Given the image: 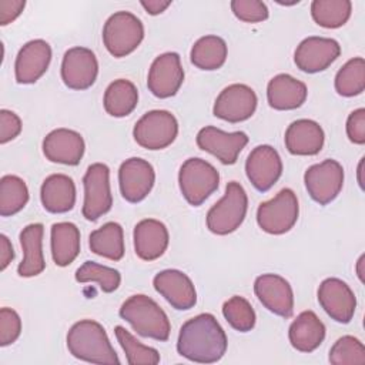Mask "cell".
I'll use <instances>...</instances> for the list:
<instances>
[{"label": "cell", "mask_w": 365, "mask_h": 365, "mask_svg": "<svg viewBox=\"0 0 365 365\" xmlns=\"http://www.w3.org/2000/svg\"><path fill=\"white\" fill-rule=\"evenodd\" d=\"M254 292L259 302L275 315L289 318L294 312V292L289 282L277 274L255 278Z\"/></svg>", "instance_id": "19"}, {"label": "cell", "mask_w": 365, "mask_h": 365, "mask_svg": "<svg viewBox=\"0 0 365 365\" xmlns=\"http://www.w3.org/2000/svg\"><path fill=\"white\" fill-rule=\"evenodd\" d=\"M21 131L20 117L10 110H0V143L6 144L14 140Z\"/></svg>", "instance_id": "42"}, {"label": "cell", "mask_w": 365, "mask_h": 365, "mask_svg": "<svg viewBox=\"0 0 365 365\" xmlns=\"http://www.w3.org/2000/svg\"><path fill=\"white\" fill-rule=\"evenodd\" d=\"M168 241V230L158 220L145 218L134 227V251L144 261L160 258L165 252Z\"/></svg>", "instance_id": "23"}, {"label": "cell", "mask_w": 365, "mask_h": 365, "mask_svg": "<svg viewBox=\"0 0 365 365\" xmlns=\"http://www.w3.org/2000/svg\"><path fill=\"white\" fill-rule=\"evenodd\" d=\"M288 338L297 351L312 352L325 338V325L314 311H302L291 322Z\"/></svg>", "instance_id": "28"}, {"label": "cell", "mask_w": 365, "mask_h": 365, "mask_svg": "<svg viewBox=\"0 0 365 365\" xmlns=\"http://www.w3.org/2000/svg\"><path fill=\"white\" fill-rule=\"evenodd\" d=\"M114 334L125 352V358L130 365H155L160 362L158 351L155 348L143 345L124 327L117 325L114 328Z\"/></svg>", "instance_id": "36"}, {"label": "cell", "mask_w": 365, "mask_h": 365, "mask_svg": "<svg viewBox=\"0 0 365 365\" xmlns=\"http://www.w3.org/2000/svg\"><path fill=\"white\" fill-rule=\"evenodd\" d=\"M231 10L237 19L245 23H259L268 19L267 4L258 0H232Z\"/></svg>", "instance_id": "40"}, {"label": "cell", "mask_w": 365, "mask_h": 365, "mask_svg": "<svg viewBox=\"0 0 365 365\" xmlns=\"http://www.w3.org/2000/svg\"><path fill=\"white\" fill-rule=\"evenodd\" d=\"M13 258L14 251L10 240L4 234H0V269H6L7 265L13 261Z\"/></svg>", "instance_id": "45"}, {"label": "cell", "mask_w": 365, "mask_h": 365, "mask_svg": "<svg viewBox=\"0 0 365 365\" xmlns=\"http://www.w3.org/2000/svg\"><path fill=\"white\" fill-rule=\"evenodd\" d=\"M98 74L96 54L87 47H71L61 61V80L71 90L90 88Z\"/></svg>", "instance_id": "11"}, {"label": "cell", "mask_w": 365, "mask_h": 365, "mask_svg": "<svg viewBox=\"0 0 365 365\" xmlns=\"http://www.w3.org/2000/svg\"><path fill=\"white\" fill-rule=\"evenodd\" d=\"M21 319L19 314L11 308L0 309V345L7 346L20 336Z\"/></svg>", "instance_id": "41"}, {"label": "cell", "mask_w": 365, "mask_h": 365, "mask_svg": "<svg viewBox=\"0 0 365 365\" xmlns=\"http://www.w3.org/2000/svg\"><path fill=\"white\" fill-rule=\"evenodd\" d=\"M285 147L294 155H315L324 147L322 127L308 118L292 121L285 131Z\"/></svg>", "instance_id": "24"}, {"label": "cell", "mask_w": 365, "mask_h": 365, "mask_svg": "<svg viewBox=\"0 0 365 365\" xmlns=\"http://www.w3.org/2000/svg\"><path fill=\"white\" fill-rule=\"evenodd\" d=\"M40 198L46 211L53 214L68 212L76 204L74 181L66 174H51L41 184Z\"/></svg>", "instance_id": "26"}, {"label": "cell", "mask_w": 365, "mask_h": 365, "mask_svg": "<svg viewBox=\"0 0 365 365\" xmlns=\"http://www.w3.org/2000/svg\"><path fill=\"white\" fill-rule=\"evenodd\" d=\"M155 173L153 165L143 158L131 157L118 170V185L121 195L128 202L143 201L153 190Z\"/></svg>", "instance_id": "16"}, {"label": "cell", "mask_w": 365, "mask_h": 365, "mask_svg": "<svg viewBox=\"0 0 365 365\" xmlns=\"http://www.w3.org/2000/svg\"><path fill=\"white\" fill-rule=\"evenodd\" d=\"M227 335L212 314L204 312L185 321L180 328L177 352L188 361L214 364L227 351Z\"/></svg>", "instance_id": "1"}, {"label": "cell", "mask_w": 365, "mask_h": 365, "mask_svg": "<svg viewBox=\"0 0 365 365\" xmlns=\"http://www.w3.org/2000/svg\"><path fill=\"white\" fill-rule=\"evenodd\" d=\"M339 54L341 46L336 40L311 36L298 44L294 53V61L301 71L314 74L327 70Z\"/></svg>", "instance_id": "12"}, {"label": "cell", "mask_w": 365, "mask_h": 365, "mask_svg": "<svg viewBox=\"0 0 365 365\" xmlns=\"http://www.w3.org/2000/svg\"><path fill=\"white\" fill-rule=\"evenodd\" d=\"M178 134V121L167 110H151L134 125L135 143L147 150H163L174 143Z\"/></svg>", "instance_id": "8"}, {"label": "cell", "mask_w": 365, "mask_h": 365, "mask_svg": "<svg viewBox=\"0 0 365 365\" xmlns=\"http://www.w3.org/2000/svg\"><path fill=\"white\" fill-rule=\"evenodd\" d=\"M118 314L141 336L155 341H167L170 338L171 324L167 314L147 295H131L123 302Z\"/></svg>", "instance_id": "3"}, {"label": "cell", "mask_w": 365, "mask_h": 365, "mask_svg": "<svg viewBox=\"0 0 365 365\" xmlns=\"http://www.w3.org/2000/svg\"><path fill=\"white\" fill-rule=\"evenodd\" d=\"M352 3L349 0H314L311 16L314 21L325 29H338L351 17Z\"/></svg>", "instance_id": "33"}, {"label": "cell", "mask_w": 365, "mask_h": 365, "mask_svg": "<svg viewBox=\"0 0 365 365\" xmlns=\"http://www.w3.org/2000/svg\"><path fill=\"white\" fill-rule=\"evenodd\" d=\"M138 103V91L134 83L125 78L114 80L104 93L103 104L107 114L113 117H125L133 113Z\"/></svg>", "instance_id": "31"}, {"label": "cell", "mask_w": 365, "mask_h": 365, "mask_svg": "<svg viewBox=\"0 0 365 365\" xmlns=\"http://www.w3.org/2000/svg\"><path fill=\"white\" fill-rule=\"evenodd\" d=\"M140 3L144 7V10L151 16L163 13L171 4L170 0H141Z\"/></svg>", "instance_id": "46"}, {"label": "cell", "mask_w": 365, "mask_h": 365, "mask_svg": "<svg viewBox=\"0 0 365 365\" xmlns=\"http://www.w3.org/2000/svg\"><path fill=\"white\" fill-rule=\"evenodd\" d=\"M307 96L305 83L285 73L272 77L267 86V100L274 110H295L305 103Z\"/></svg>", "instance_id": "25"}, {"label": "cell", "mask_w": 365, "mask_h": 365, "mask_svg": "<svg viewBox=\"0 0 365 365\" xmlns=\"http://www.w3.org/2000/svg\"><path fill=\"white\" fill-rule=\"evenodd\" d=\"M178 184L187 202L198 207L218 190L220 174L208 161L192 157L182 163L178 173Z\"/></svg>", "instance_id": "6"}, {"label": "cell", "mask_w": 365, "mask_h": 365, "mask_svg": "<svg viewBox=\"0 0 365 365\" xmlns=\"http://www.w3.org/2000/svg\"><path fill=\"white\" fill-rule=\"evenodd\" d=\"M153 285L155 291L175 309L185 311L197 304L194 284L182 271L164 269L154 277Z\"/></svg>", "instance_id": "20"}, {"label": "cell", "mask_w": 365, "mask_h": 365, "mask_svg": "<svg viewBox=\"0 0 365 365\" xmlns=\"http://www.w3.org/2000/svg\"><path fill=\"white\" fill-rule=\"evenodd\" d=\"M184 81L181 58L177 53H164L151 63L147 87L158 98H168L177 94Z\"/></svg>", "instance_id": "14"}, {"label": "cell", "mask_w": 365, "mask_h": 365, "mask_svg": "<svg viewBox=\"0 0 365 365\" xmlns=\"http://www.w3.org/2000/svg\"><path fill=\"white\" fill-rule=\"evenodd\" d=\"M26 6L24 0H0V24L6 26L14 21Z\"/></svg>", "instance_id": "44"}, {"label": "cell", "mask_w": 365, "mask_h": 365, "mask_svg": "<svg viewBox=\"0 0 365 365\" xmlns=\"http://www.w3.org/2000/svg\"><path fill=\"white\" fill-rule=\"evenodd\" d=\"M195 141L198 148L212 154L222 164L231 165L237 163L240 153L247 145L248 135L244 131L227 133L214 125H207L198 131Z\"/></svg>", "instance_id": "15"}, {"label": "cell", "mask_w": 365, "mask_h": 365, "mask_svg": "<svg viewBox=\"0 0 365 365\" xmlns=\"http://www.w3.org/2000/svg\"><path fill=\"white\" fill-rule=\"evenodd\" d=\"M83 217L88 221H97L101 215L107 214L113 205L108 167L103 163L91 164L83 177Z\"/></svg>", "instance_id": "9"}, {"label": "cell", "mask_w": 365, "mask_h": 365, "mask_svg": "<svg viewBox=\"0 0 365 365\" xmlns=\"http://www.w3.org/2000/svg\"><path fill=\"white\" fill-rule=\"evenodd\" d=\"M51 257L56 265H70L80 252V230L73 222H56L51 225Z\"/></svg>", "instance_id": "29"}, {"label": "cell", "mask_w": 365, "mask_h": 365, "mask_svg": "<svg viewBox=\"0 0 365 365\" xmlns=\"http://www.w3.org/2000/svg\"><path fill=\"white\" fill-rule=\"evenodd\" d=\"M222 315L227 322L240 332H248L255 327V311L244 297L234 295L225 301Z\"/></svg>", "instance_id": "38"}, {"label": "cell", "mask_w": 365, "mask_h": 365, "mask_svg": "<svg viewBox=\"0 0 365 365\" xmlns=\"http://www.w3.org/2000/svg\"><path fill=\"white\" fill-rule=\"evenodd\" d=\"M76 281L86 284V282H97L98 288L103 292H114L121 282V275L117 269L97 264L94 261H86L76 271Z\"/></svg>", "instance_id": "37"}, {"label": "cell", "mask_w": 365, "mask_h": 365, "mask_svg": "<svg viewBox=\"0 0 365 365\" xmlns=\"http://www.w3.org/2000/svg\"><path fill=\"white\" fill-rule=\"evenodd\" d=\"M44 227L40 222L26 225L20 232V245L23 248V259L17 267L20 277L29 278L41 274L46 268L43 255Z\"/></svg>", "instance_id": "27"}, {"label": "cell", "mask_w": 365, "mask_h": 365, "mask_svg": "<svg viewBox=\"0 0 365 365\" xmlns=\"http://www.w3.org/2000/svg\"><path fill=\"white\" fill-rule=\"evenodd\" d=\"M68 352L81 361L91 364H120L106 329L93 319L76 322L67 334Z\"/></svg>", "instance_id": "2"}, {"label": "cell", "mask_w": 365, "mask_h": 365, "mask_svg": "<svg viewBox=\"0 0 365 365\" xmlns=\"http://www.w3.org/2000/svg\"><path fill=\"white\" fill-rule=\"evenodd\" d=\"M329 362L332 365H362L365 364V346L358 338L344 335L329 349Z\"/></svg>", "instance_id": "39"}, {"label": "cell", "mask_w": 365, "mask_h": 365, "mask_svg": "<svg viewBox=\"0 0 365 365\" xmlns=\"http://www.w3.org/2000/svg\"><path fill=\"white\" fill-rule=\"evenodd\" d=\"M245 173L255 190L268 191L282 174V161L278 151L267 144L257 145L247 157Z\"/></svg>", "instance_id": "18"}, {"label": "cell", "mask_w": 365, "mask_h": 365, "mask_svg": "<svg viewBox=\"0 0 365 365\" xmlns=\"http://www.w3.org/2000/svg\"><path fill=\"white\" fill-rule=\"evenodd\" d=\"M298 214L299 205L295 192L291 188H282L274 198L259 204L257 222L262 231L281 235L295 225Z\"/></svg>", "instance_id": "7"}, {"label": "cell", "mask_w": 365, "mask_h": 365, "mask_svg": "<svg viewBox=\"0 0 365 365\" xmlns=\"http://www.w3.org/2000/svg\"><path fill=\"white\" fill-rule=\"evenodd\" d=\"M362 264H364V255H361V258L358 259V265H356V271L359 275V279L364 281V274H362Z\"/></svg>", "instance_id": "47"}, {"label": "cell", "mask_w": 365, "mask_h": 365, "mask_svg": "<svg viewBox=\"0 0 365 365\" xmlns=\"http://www.w3.org/2000/svg\"><path fill=\"white\" fill-rule=\"evenodd\" d=\"M51 47L46 40L36 38L26 43L16 57L14 76L19 84L36 83L48 68Z\"/></svg>", "instance_id": "21"}, {"label": "cell", "mask_w": 365, "mask_h": 365, "mask_svg": "<svg viewBox=\"0 0 365 365\" xmlns=\"http://www.w3.org/2000/svg\"><path fill=\"white\" fill-rule=\"evenodd\" d=\"M362 164H364V158H361V163L358 165V182L362 187V180H361V174H362Z\"/></svg>", "instance_id": "48"}, {"label": "cell", "mask_w": 365, "mask_h": 365, "mask_svg": "<svg viewBox=\"0 0 365 365\" xmlns=\"http://www.w3.org/2000/svg\"><path fill=\"white\" fill-rule=\"evenodd\" d=\"M29 201V190L17 175H3L0 180V215L10 217L21 211Z\"/></svg>", "instance_id": "34"}, {"label": "cell", "mask_w": 365, "mask_h": 365, "mask_svg": "<svg viewBox=\"0 0 365 365\" xmlns=\"http://www.w3.org/2000/svg\"><path fill=\"white\" fill-rule=\"evenodd\" d=\"M86 144L80 133L68 128H56L43 140V153L51 163L77 165L84 155Z\"/></svg>", "instance_id": "22"}, {"label": "cell", "mask_w": 365, "mask_h": 365, "mask_svg": "<svg viewBox=\"0 0 365 365\" xmlns=\"http://www.w3.org/2000/svg\"><path fill=\"white\" fill-rule=\"evenodd\" d=\"M144 38L141 20L130 11H115L103 27V43L107 51L120 58L133 53Z\"/></svg>", "instance_id": "5"}, {"label": "cell", "mask_w": 365, "mask_h": 365, "mask_svg": "<svg viewBox=\"0 0 365 365\" xmlns=\"http://www.w3.org/2000/svg\"><path fill=\"white\" fill-rule=\"evenodd\" d=\"M346 135L354 144H365V108L354 110L348 115Z\"/></svg>", "instance_id": "43"}, {"label": "cell", "mask_w": 365, "mask_h": 365, "mask_svg": "<svg viewBox=\"0 0 365 365\" xmlns=\"http://www.w3.org/2000/svg\"><path fill=\"white\" fill-rule=\"evenodd\" d=\"M257 103V94L251 87L235 83L218 94L212 113L228 123H240L248 120L255 113Z\"/></svg>", "instance_id": "13"}, {"label": "cell", "mask_w": 365, "mask_h": 365, "mask_svg": "<svg viewBox=\"0 0 365 365\" xmlns=\"http://www.w3.org/2000/svg\"><path fill=\"white\" fill-rule=\"evenodd\" d=\"M90 250L100 257L120 261L124 257V232L118 222L110 221L91 231L88 237Z\"/></svg>", "instance_id": "30"}, {"label": "cell", "mask_w": 365, "mask_h": 365, "mask_svg": "<svg viewBox=\"0 0 365 365\" xmlns=\"http://www.w3.org/2000/svg\"><path fill=\"white\" fill-rule=\"evenodd\" d=\"M227 43L218 36H204L198 38L190 53L191 63L200 70H217L227 60Z\"/></svg>", "instance_id": "32"}, {"label": "cell", "mask_w": 365, "mask_h": 365, "mask_svg": "<svg viewBox=\"0 0 365 365\" xmlns=\"http://www.w3.org/2000/svg\"><path fill=\"white\" fill-rule=\"evenodd\" d=\"M321 308L336 322L348 324L354 318L356 298L346 282L339 278H327L318 288Z\"/></svg>", "instance_id": "17"}, {"label": "cell", "mask_w": 365, "mask_h": 365, "mask_svg": "<svg viewBox=\"0 0 365 365\" xmlns=\"http://www.w3.org/2000/svg\"><path fill=\"white\" fill-rule=\"evenodd\" d=\"M248 210V197L244 187L231 181L225 187L224 197L207 212V228L217 235L234 232L244 221Z\"/></svg>", "instance_id": "4"}, {"label": "cell", "mask_w": 365, "mask_h": 365, "mask_svg": "<svg viewBox=\"0 0 365 365\" xmlns=\"http://www.w3.org/2000/svg\"><path fill=\"white\" fill-rule=\"evenodd\" d=\"M304 182L309 197L319 205H327L334 201L342 190L344 168L336 160H324L305 171Z\"/></svg>", "instance_id": "10"}, {"label": "cell", "mask_w": 365, "mask_h": 365, "mask_svg": "<svg viewBox=\"0 0 365 365\" xmlns=\"http://www.w3.org/2000/svg\"><path fill=\"white\" fill-rule=\"evenodd\" d=\"M365 88V61L362 57L348 60L335 76V90L339 96L354 97Z\"/></svg>", "instance_id": "35"}]
</instances>
